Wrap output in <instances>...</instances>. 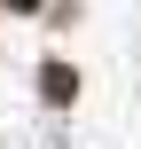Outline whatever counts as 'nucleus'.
Masks as SVG:
<instances>
[{
    "label": "nucleus",
    "instance_id": "f257e3e1",
    "mask_svg": "<svg viewBox=\"0 0 141 149\" xmlns=\"http://www.w3.org/2000/svg\"><path fill=\"white\" fill-rule=\"evenodd\" d=\"M39 94H47V102H71V94H78V79H71L63 63H47V79H39Z\"/></svg>",
    "mask_w": 141,
    "mask_h": 149
},
{
    "label": "nucleus",
    "instance_id": "f03ea898",
    "mask_svg": "<svg viewBox=\"0 0 141 149\" xmlns=\"http://www.w3.org/2000/svg\"><path fill=\"white\" fill-rule=\"evenodd\" d=\"M8 8H39V0H8Z\"/></svg>",
    "mask_w": 141,
    "mask_h": 149
}]
</instances>
